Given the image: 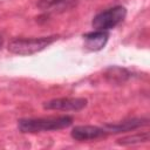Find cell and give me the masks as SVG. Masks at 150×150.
<instances>
[{"instance_id":"3","label":"cell","mask_w":150,"mask_h":150,"mask_svg":"<svg viewBox=\"0 0 150 150\" xmlns=\"http://www.w3.org/2000/svg\"><path fill=\"white\" fill-rule=\"evenodd\" d=\"M125 16H127V8L122 5H117L97 13L91 20V26L94 29L108 32L117 27L120 23H122Z\"/></svg>"},{"instance_id":"11","label":"cell","mask_w":150,"mask_h":150,"mask_svg":"<svg viewBox=\"0 0 150 150\" xmlns=\"http://www.w3.org/2000/svg\"><path fill=\"white\" fill-rule=\"evenodd\" d=\"M2 45H4V38L0 35V49H1V47H2Z\"/></svg>"},{"instance_id":"6","label":"cell","mask_w":150,"mask_h":150,"mask_svg":"<svg viewBox=\"0 0 150 150\" xmlns=\"http://www.w3.org/2000/svg\"><path fill=\"white\" fill-rule=\"evenodd\" d=\"M71 138L79 142H86V141H95L98 138H103L108 136L107 131L103 127L97 125H76L70 131Z\"/></svg>"},{"instance_id":"2","label":"cell","mask_w":150,"mask_h":150,"mask_svg":"<svg viewBox=\"0 0 150 150\" xmlns=\"http://www.w3.org/2000/svg\"><path fill=\"white\" fill-rule=\"evenodd\" d=\"M57 35L39 38H16L8 43V50L16 55H33L49 47L57 40Z\"/></svg>"},{"instance_id":"4","label":"cell","mask_w":150,"mask_h":150,"mask_svg":"<svg viewBox=\"0 0 150 150\" xmlns=\"http://www.w3.org/2000/svg\"><path fill=\"white\" fill-rule=\"evenodd\" d=\"M87 104L88 101L83 97H60L45 102L43 108L46 110L57 111H80L84 109Z\"/></svg>"},{"instance_id":"8","label":"cell","mask_w":150,"mask_h":150,"mask_svg":"<svg viewBox=\"0 0 150 150\" xmlns=\"http://www.w3.org/2000/svg\"><path fill=\"white\" fill-rule=\"evenodd\" d=\"M130 76H131V73L128 69L118 66H111L107 68L104 71L105 80L112 84H122L125 81H128Z\"/></svg>"},{"instance_id":"1","label":"cell","mask_w":150,"mask_h":150,"mask_svg":"<svg viewBox=\"0 0 150 150\" xmlns=\"http://www.w3.org/2000/svg\"><path fill=\"white\" fill-rule=\"evenodd\" d=\"M73 117L64 116H52V117H27L18 121V129L23 134H36L45 131L62 130L71 125Z\"/></svg>"},{"instance_id":"5","label":"cell","mask_w":150,"mask_h":150,"mask_svg":"<svg viewBox=\"0 0 150 150\" xmlns=\"http://www.w3.org/2000/svg\"><path fill=\"white\" fill-rule=\"evenodd\" d=\"M148 124H149L148 117H134V118L124 120L116 123H107L103 125V128L107 131V134L110 135V134H121V132L132 131L138 128L145 127Z\"/></svg>"},{"instance_id":"9","label":"cell","mask_w":150,"mask_h":150,"mask_svg":"<svg viewBox=\"0 0 150 150\" xmlns=\"http://www.w3.org/2000/svg\"><path fill=\"white\" fill-rule=\"evenodd\" d=\"M148 141H149V132L143 131V132H137V134H134L130 136H124L122 138H118L116 141V143L118 145L128 146V145H136V144L145 143Z\"/></svg>"},{"instance_id":"7","label":"cell","mask_w":150,"mask_h":150,"mask_svg":"<svg viewBox=\"0 0 150 150\" xmlns=\"http://www.w3.org/2000/svg\"><path fill=\"white\" fill-rule=\"evenodd\" d=\"M84 47L90 52H98L103 49L109 40V33L105 30L94 29L83 35Z\"/></svg>"},{"instance_id":"10","label":"cell","mask_w":150,"mask_h":150,"mask_svg":"<svg viewBox=\"0 0 150 150\" xmlns=\"http://www.w3.org/2000/svg\"><path fill=\"white\" fill-rule=\"evenodd\" d=\"M74 0H38L36 5L41 11H52L67 6Z\"/></svg>"}]
</instances>
